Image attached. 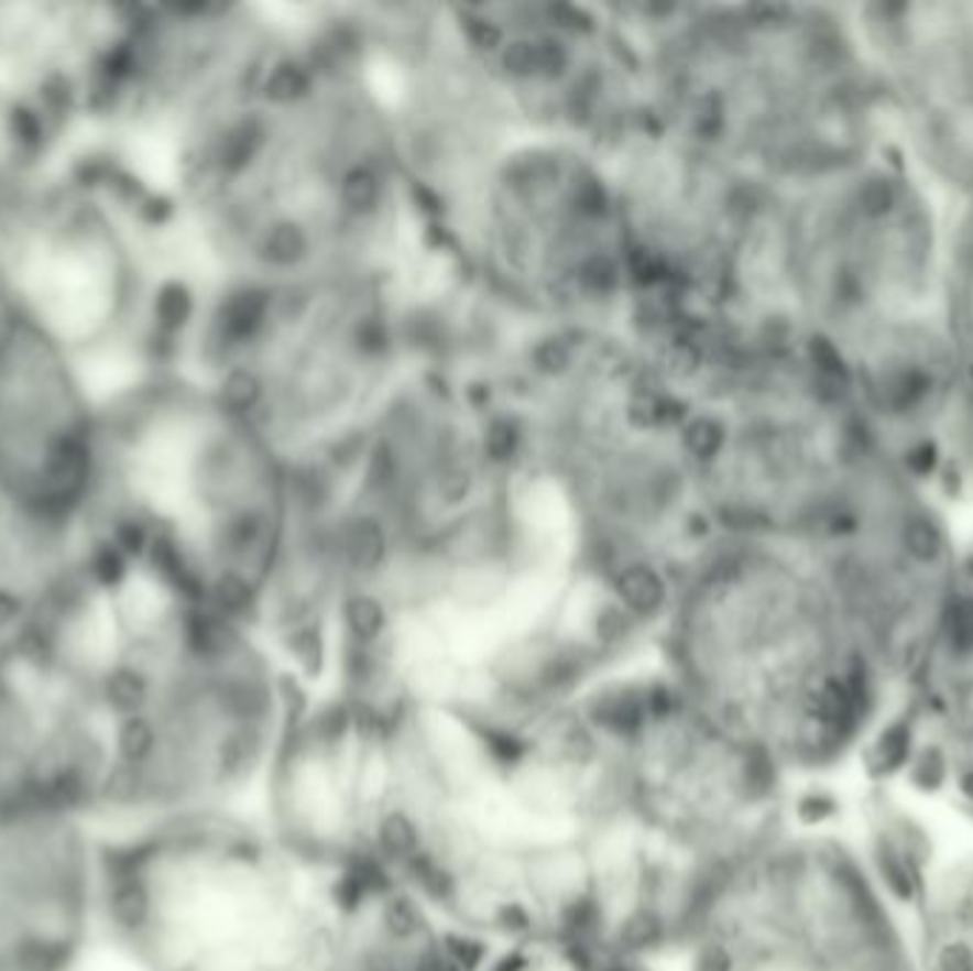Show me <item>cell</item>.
I'll list each match as a JSON object with an SVG mask.
<instances>
[{"instance_id": "1", "label": "cell", "mask_w": 973, "mask_h": 971, "mask_svg": "<svg viewBox=\"0 0 973 971\" xmlns=\"http://www.w3.org/2000/svg\"><path fill=\"white\" fill-rule=\"evenodd\" d=\"M658 639L669 678L800 793L860 775L911 669L800 538L714 533Z\"/></svg>"}, {"instance_id": "2", "label": "cell", "mask_w": 973, "mask_h": 971, "mask_svg": "<svg viewBox=\"0 0 973 971\" xmlns=\"http://www.w3.org/2000/svg\"><path fill=\"white\" fill-rule=\"evenodd\" d=\"M95 556L106 727L95 827L237 809L265 778L294 678L251 624Z\"/></svg>"}, {"instance_id": "3", "label": "cell", "mask_w": 973, "mask_h": 971, "mask_svg": "<svg viewBox=\"0 0 973 971\" xmlns=\"http://www.w3.org/2000/svg\"><path fill=\"white\" fill-rule=\"evenodd\" d=\"M285 522V465L186 368L163 362L100 391L83 547L254 628Z\"/></svg>"}, {"instance_id": "4", "label": "cell", "mask_w": 973, "mask_h": 971, "mask_svg": "<svg viewBox=\"0 0 973 971\" xmlns=\"http://www.w3.org/2000/svg\"><path fill=\"white\" fill-rule=\"evenodd\" d=\"M644 26L664 126L752 186H795L892 145L851 7L680 9Z\"/></svg>"}, {"instance_id": "5", "label": "cell", "mask_w": 973, "mask_h": 971, "mask_svg": "<svg viewBox=\"0 0 973 971\" xmlns=\"http://www.w3.org/2000/svg\"><path fill=\"white\" fill-rule=\"evenodd\" d=\"M339 909L240 806L95 827V949L129 971H325Z\"/></svg>"}, {"instance_id": "6", "label": "cell", "mask_w": 973, "mask_h": 971, "mask_svg": "<svg viewBox=\"0 0 973 971\" xmlns=\"http://www.w3.org/2000/svg\"><path fill=\"white\" fill-rule=\"evenodd\" d=\"M194 283L172 220L89 154L0 186V305L100 391L172 362Z\"/></svg>"}, {"instance_id": "7", "label": "cell", "mask_w": 973, "mask_h": 971, "mask_svg": "<svg viewBox=\"0 0 973 971\" xmlns=\"http://www.w3.org/2000/svg\"><path fill=\"white\" fill-rule=\"evenodd\" d=\"M680 971H917L888 877L851 820L806 793L734 869L680 946Z\"/></svg>"}, {"instance_id": "8", "label": "cell", "mask_w": 973, "mask_h": 971, "mask_svg": "<svg viewBox=\"0 0 973 971\" xmlns=\"http://www.w3.org/2000/svg\"><path fill=\"white\" fill-rule=\"evenodd\" d=\"M903 157L953 203L973 200V0L851 3Z\"/></svg>"}, {"instance_id": "9", "label": "cell", "mask_w": 973, "mask_h": 971, "mask_svg": "<svg viewBox=\"0 0 973 971\" xmlns=\"http://www.w3.org/2000/svg\"><path fill=\"white\" fill-rule=\"evenodd\" d=\"M120 26L123 3L0 0V186L83 143Z\"/></svg>"}, {"instance_id": "10", "label": "cell", "mask_w": 973, "mask_h": 971, "mask_svg": "<svg viewBox=\"0 0 973 971\" xmlns=\"http://www.w3.org/2000/svg\"><path fill=\"white\" fill-rule=\"evenodd\" d=\"M919 812L973 823V558L965 556L857 775Z\"/></svg>"}, {"instance_id": "11", "label": "cell", "mask_w": 973, "mask_h": 971, "mask_svg": "<svg viewBox=\"0 0 973 971\" xmlns=\"http://www.w3.org/2000/svg\"><path fill=\"white\" fill-rule=\"evenodd\" d=\"M100 388L91 373L0 305V488L77 538L95 459Z\"/></svg>"}, {"instance_id": "12", "label": "cell", "mask_w": 973, "mask_h": 971, "mask_svg": "<svg viewBox=\"0 0 973 971\" xmlns=\"http://www.w3.org/2000/svg\"><path fill=\"white\" fill-rule=\"evenodd\" d=\"M95 954V823L0 804V971H86Z\"/></svg>"}, {"instance_id": "13", "label": "cell", "mask_w": 973, "mask_h": 971, "mask_svg": "<svg viewBox=\"0 0 973 971\" xmlns=\"http://www.w3.org/2000/svg\"><path fill=\"white\" fill-rule=\"evenodd\" d=\"M903 912L917 971H973V823L874 789L854 806Z\"/></svg>"}, {"instance_id": "14", "label": "cell", "mask_w": 973, "mask_h": 971, "mask_svg": "<svg viewBox=\"0 0 973 971\" xmlns=\"http://www.w3.org/2000/svg\"><path fill=\"white\" fill-rule=\"evenodd\" d=\"M77 547L75 536L43 524L0 488V641L41 610Z\"/></svg>"}, {"instance_id": "15", "label": "cell", "mask_w": 973, "mask_h": 971, "mask_svg": "<svg viewBox=\"0 0 973 971\" xmlns=\"http://www.w3.org/2000/svg\"><path fill=\"white\" fill-rule=\"evenodd\" d=\"M475 971H660L658 958L590 937H522L487 946Z\"/></svg>"}, {"instance_id": "16", "label": "cell", "mask_w": 973, "mask_h": 971, "mask_svg": "<svg viewBox=\"0 0 973 971\" xmlns=\"http://www.w3.org/2000/svg\"><path fill=\"white\" fill-rule=\"evenodd\" d=\"M942 310L953 357L973 385V200L948 206Z\"/></svg>"}, {"instance_id": "17", "label": "cell", "mask_w": 973, "mask_h": 971, "mask_svg": "<svg viewBox=\"0 0 973 971\" xmlns=\"http://www.w3.org/2000/svg\"><path fill=\"white\" fill-rule=\"evenodd\" d=\"M965 550H967V556L973 558V527H971V536H967V545H965Z\"/></svg>"}]
</instances>
